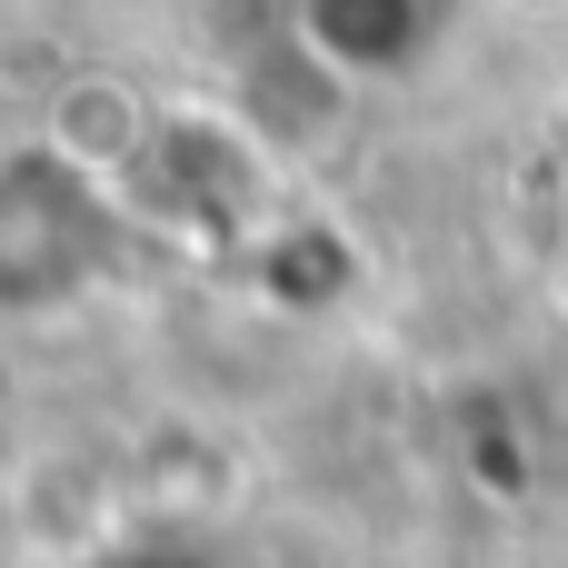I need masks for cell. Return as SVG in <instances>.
<instances>
[{"label": "cell", "instance_id": "cell-1", "mask_svg": "<svg viewBox=\"0 0 568 568\" xmlns=\"http://www.w3.org/2000/svg\"><path fill=\"white\" fill-rule=\"evenodd\" d=\"M110 260H120V200L60 150H10L0 160V310H60Z\"/></svg>", "mask_w": 568, "mask_h": 568}, {"label": "cell", "instance_id": "cell-2", "mask_svg": "<svg viewBox=\"0 0 568 568\" xmlns=\"http://www.w3.org/2000/svg\"><path fill=\"white\" fill-rule=\"evenodd\" d=\"M459 0H300V40L349 80H409L449 50Z\"/></svg>", "mask_w": 568, "mask_h": 568}, {"label": "cell", "instance_id": "cell-3", "mask_svg": "<svg viewBox=\"0 0 568 568\" xmlns=\"http://www.w3.org/2000/svg\"><path fill=\"white\" fill-rule=\"evenodd\" d=\"M70 568H230L210 539H180V529H140V539H110V549H90V559Z\"/></svg>", "mask_w": 568, "mask_h": 568}]
</instances>
